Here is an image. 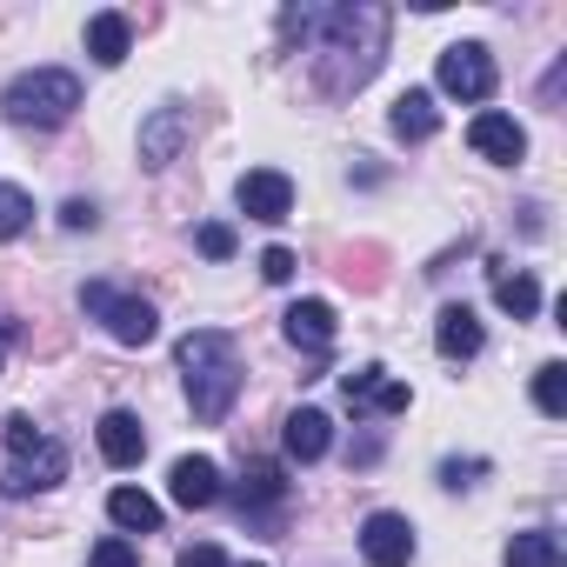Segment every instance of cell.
<instances>
[{"label":"cell","mask_w":567,"mask_h":567,"mask_svg":"<svg viewBox=\"0 0 567 567\" xmlns=\"http://www.w3.org/2000/svg\"><path fill=\"white\" fill-rule=\"evenodd\" d=\"M187 141H194V114H187V107H154V114L141 121V167L181 161Z\"/></svg>","instance_id":"9"},{"label":"cell","mask_w":567,"mask_h":567,"mask_svg":"<svg viewBox=\"0 0 567 567\" xmlns=\"http://www.w3.org/2000/svg\"><path fill=\"white\" fill-rule=\"evenodd\" d=\"M467 147H474L481 161H494V167H514V161L527 154V127H520L514 114H494V107H487V114L467 121Z\"/></svg>","instance_id":"10"},{"label":"cell","mask_w":567,"mask_h":567,"mask_svg":"<svg viewBox=\"0 0 567 567\" xmlns=\"http://www.w3.org/2000/svg\"><path fill=\"white\" fill-rule=\"evenodd\" d=\"M341 394H348V408H374V414H408V388L388 374V368H354V374H341Z\"/></svg>","instance_id":"11"},{"label":"cell","mask_w":567,"mask_h":567,"mask_svg":"<svg viewBox=\"0 0 567 567\" xmlns=\"http://www.w3.org/2000/svg\"><path fill=\"white\" fill-rule=\"evenodd\" d=\"M388 127H394L401 141H434V127H441V107H434V94H427V87H408V94L394 101Z\"/></svg>","instance_id":"17"},{"label":"cell","mask_w":567,"mask_h":567,"mask_svg":"<svg viewBox=\"0 0 567 567\" xmlns=\"http://www.w3.org/2000/svg\"><path fill=\"white\" fill-rule=\"evenodd\" d=\"M167 494H174L181 507H214V501H220V467H214L207 454H181V461L167 467Z\"/></svg>","instance_id":"13"},{"label":"cell","mask_w":567,"mask_h":567,"mask_svg":"<svg viewBox=\"0 0 567 567\" xmlns=\"http://www.w3.org/2000/svg\"><path fill=\"white\" fill-rule=\"evenodd\" d=\"M94 220H101V214H94L87 200H68V207H61V227H94Z\"/></svg>","instance_id":"29"},{"label":"cell","mask_w":567,"mask_h":567,"mask_svg":"<svg viewBox=\"0 0 567 567\" xmlns=\"http://www.w3.org/2000/svg\"><path fill=\"white\" fill-rule=\"evenodd\" d=\"M534 408H540V414H554V421L567 414V368H560V361L534 368Z\"/></svg>","instance_id":"24"},{"label":"cell","mask_w":567,"mask_h":567,"mask_svg":"<svg viewBox=\"0 0 567 567\" xmlns=\"http://www.w3.org/2000/svg\"><path fill=\"white\" fill-rule=\"evenodd\" d=\"M181 368H187V401H194V421H227L234 394H240V361H234V341L200 328L181 341Z\"/></svg>","instance_id":"2"},{"label":"cell","mask_w":567,"mask_h":567,"mask_svg":"<svg viewBox=\"0 0 567 567\" xmlns=\"http://www.w3.org/2000/svg\"><path fill=\"white\" fill-rule=\"evenodd\" d=\"M260 280H274V288H280V280H295V254L288 247H267L260 254Z\"/></svg>","instance_id":"27"},{"label":"cell","mask_w":567,"mask_h":567,"mask_svg":"<svg viewBox=\"0 0 567 567\" xmlns=\"http://www.w3.org/2000/svg\"><path fill=\"white\" fill-rule=\"evenodd\" d=\"M280 494H288V481H280L274 461H254V467L240 474V507H267V501H280Z\"/></svg>","instance_id":"22"},{"label":"cell","mask_w":567,"mask_h":567,"mask_svg":"<svg viewBox=\"0 0 567 567\" xmlns=\"http://www.w3.org/2000/svg\"><path fill=\"white\" fill-rule=\"evenodd\" d=\"M481 341H487V334H481L474 308H461V301H454V308H441V321H434V348H441L447 361H474V354H481Z\"/></svg>","instance_id":"16"},{"label":"cell","mask_w":567,"mask_h":567,"mask_svg":"<svg viewBox=\"0 0 567 567\" xmlns=\"http://www.w3.org/2000/svg\"><path fill=\"white\" fill-rule=\"evenodd\" d=\"M247 567H260V560H247Z\"/></svg>","instance_id":"30"},{"label":"cell","mask_w":567,"mask_h":567,"mask_svg":"<svg viewBox=\"0 0 567 567\" xmlns=\"http://www.w3.org/2000/svg\"><path fill=\"white\" fill-rule=\"evenodd\" d=\"M0 107H8L14 127H61L81 107V74H68V68H28V74L8 81Z\"/></svg>","instance_id":"3"},{"label":"cell","mask_w":567,"mask_h":567,"mask_svg":"<svg viewBox=\"0 0 567 567\" xmlns=\"http://www.w3.org/2000/svg\"><path fill=\"white\" fill-rule=\"evenodd\" d=\"M280 334H288L301 354H328L334 348V308L328 301H295L288 315H280Z\"/></svg>","instance_id":"14"},{"label":"cell","mask_w":567,"mask_h":567,"mask_svg":"<svg viewBox=\"0 0 567 567\" xmlns=\"http://www.w3.org/2000/svg\"><path fill=\"white\" fill-rule=\"evenodd\" d=\"M361 560H368V567H408V560H414V520L394 514V507L368 514V520H361Z\"/></svg>","instance_id":"8"},{"label":"cell","mask_w":567,"mask_h":567,"mask_svg":"<svg viewBox=\"0 0 567 567\" xmlns=\"http://www.w3.org/2000/svg\"><path fill=\"white\" fill-rule=\"evenodd\" d=\"M94 441H101L107 467H141V454H147V427H141V414H127V408H107L101 427H94Z\"/></svg>","instance_id":"12"},{"label":"cell","mask_w":567,"mask_h":567,"mask_svg":"<svg viewBox=\"0 0 567 567\" xmlns=\"http://www.w3.org/2000/svg\"><path fill=\"white\" fill-rule=\"evenodd\" d=\"M81 308L121 341V348H147L154 334H161V315L141 301V295H121V288H107V280H87L81 288Z\"/></svg>","instance_id":"5"},{"label":"cell","mask_w":567,"mask_h":567,"mask_svg":"<svg viewBox=\"0 0 567 567\" xmlns=\"http://www.w3.org/2000/svg\"><path fill=\"white\" fill-rule=\"evenodd\" d=\"M381 54H388V14L381 8H334V14H321V87L328 94L368 87Z\"/></svg>","instance_id":"1"},{"label":"cell","mask_w":567,"mask_h":567,"mask_svg":"<svg viewBox=\"0 0 567 567\" xmlns=\"http://www.w3.org/2000/svg\"><path fill=\"white\" fill-rule=\"evenodd\" d=\"M87 567H141V554H134V540H127V534H107V540H94Z\"/></svg>","instance_id":"25"},{"label":"cell","mask_w":567,"mask_h":567,"mask_svg":"<svg viewBox=\"0 0 567 567\" xmlns=\"http://www.w3.org/2000/svg\"><path fill=\"white\" fill-rule=\"evenodd\" d=\"M507 567H560V540L547 527H527L507 540Z\"/></svg>","instance_id":"21"},{"label":"cell","mask_w":567,"mask_h":567,"mask_svg":"<svg viewBox=\"0 0 567 567\" xmlns=\"http://www.w3.org/2000/svg\"><path fill=\"white\" fill-rule=\"evenodd\" d=\"M34 227V194L28 187H0V240H21Z\"/></svg>","instance_id":"23"},{"label":"cell","mask_w":567,"mask_h":567,"mask_svg":"<svg viewBox=\"0 0 567 567\" xmlns=\"http://www.w3.org/2000/svg\"><path fill=\"white\" fill-rule=\"evenodd\" d=\"M174 567H227V554L214 547V540H194V547H181V560Z\"/></svg>","instance_id":"28"},{"label":"cell","mask_w":567,"mask_h":567,"mask_svg":"<svg viewBox=\"0 0 567 567\" xmlns=\"http://www.w3.org/2000/svg\"><path fill=\"white\" fill-rule=\"evenodd\" d=\"M494 301H501V315L534 321V315H540V280H534V274H507V267H494Z\"/></svg>","instance_id":"19"},{"label":"cell","mask_w":567,"mask_h":567,"mask_svg":"<svg viewBox=\"0 0 567 567\" xmlns=\"http://www.w3.org/2000/svg\"><path fill=\"white\" fill-rule=\"evenodd\" d=\"M234 200H240V214H247V220L280 227V220L295 214V181L280 174V167H247V174H240V187H234Z\"/></svg>","instance_id":"7"},{"label":"cell","mask_w":567,"mask_h":567,"mask_svg":"<svg viewBox=\"0 0 567 567\" xmlns=\"http://www.w3.org/2000/svg\"><path fill=\"white\" fill-rule=\"evenodd\" d=\"M434 81H441V94H454V101H487V94H494V54H487L481 41H461V48L441 54Z\"/></svg>","instance_id":"6"},{"label":"cell","mask_w":567,"mask_h":567,"mask_svg":"<svg viewBox=\"0 0 567 567\" xmlns=\"http://www.w3.org/2000/svg\"><path fill=\"white\" fill-rule=\"evenodd\" d=\"M280 447H288V461H321L334 447V421L321 408H295L288 427H280Z\"/></svg>","instance_id":"15"},{"label":"cell","mask_w":567,"mask_h":567,"mask_svg":"<svg viewBox=\"0 0 567 567\" xmlns=\"http://www.w3.org/2000/svg\"><path fill=\"white\" fill-rule=\"evenodd\" d=\"M107 514H114V527H127V534H154V527H161V501L141 494V487H114V494H107Z\"/></svg>","instance_id":"20"},{"label":"cell","mask_w":567,"mask_h":567,"mask_svg":"<svg viewBox=\"0 0 567 567\" xmlns=\"http://www.w3.org/2000/svg\"><path fill=\"white\" fill-rule=\"evenodd\" d=\"M8 461H14L8 487H54V481H68V447L54 434H41L28 414L8 421Z\"/></svg>","instance_id":"4"},{"label":"cell","mask_w":567,"mask_h":567,"mask_svg":"<svg viewBox=\"0 0 567 567\" xmlns=\"http://www.w3.org/2000/svg\"><path fill=\"white\" fill-rule=\"evenodd\" d=\"M194 247H200L207 260H227V254H234V227H227V220H207V227H194Z\"/></svg>","instance_id":"26"},{"label":"cell","mask_w":567,"mask_h":567,"mask_svg":"<svg viewBox=\"0 0 567 567\" xmlns=\"http://www.w3.org/2000/svg\"><path fill=\"white\" fill-rule=\"evenodd\" d=\"M127 48H134L127 14H94V21H87V54H94L101 68H121V61H127Z\"/></svg>","instance_id":"18"}]
</instances>
